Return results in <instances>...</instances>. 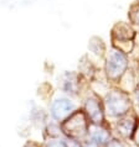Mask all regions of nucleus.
<instances>
[{
    "instance_id": "f257e3e1",
    "label": "nucleus",
    "mask_w": 139,
    "mask_h": 147,
    "mask_svg": "<svg viewBox=\"0 0 139 147\" xmlns=\"http://www.w3.org/2000/svg\"><path fill=\"white\" fill-rule=\"evenodd\" d=\"M60 126L61 132L66 135V137L81 141L89 135V121L82 110H76Z\"/></svg>"
},
{
    "instance_id": "f03ea898",
    "label": "nucleus",
    "mask_w": 139,
    "mask_h": 147,
    "mask_svg": "<svg viewBox=\"0 0 139 147\" xmlns=\"http://www.w3.org/2000/svg\"><path fill=\"white\" fill-rule=\"evenodd\" d=\"M132 103H130L129 95L122 90H111L104 99L106 111L111 117H121L125 116L129 113Z\"/></svg>"
},
{
    "instance_id": "7ed1b4c3",
    "label": "nucleus",
    "mask_w": 139,
    "mask_h": 147,
    "mask_svg": "<svg viewBox=\"0 0 139 147\" xmlns=\"http://www.w3.org/2000/svg\"><path fill=\"white\" fill-rule=\"evenodd\" d=\"M127 67H128V61H127L125 55L118 50H114L107 59L106 72L109 79L116 82L124 74Z\"/></svg>"
},
{
    "instance_id": "20e7f679",
    "label": "nucleus",
    "mask_w": 139,
    "mask_h": 147,
    "mask_svg": "<svg viewBox=\"0 0 139 147\" xmlns=\"http://www.w3.org/2000/svg\"><path fill=\"white\" fill-rule=\"evenodd\" d=\"M83 111L87 116L88 121H91L93 126L104 125V109L101 100L97 96H89L84 101Z\"/></svg>"
},
{
    "instance_id": "39448f33",
    "label": "nucleus",
    "mask_w": 139,
    "mask_h": 147,
    "mask_svg": "<svg viewBox=\"0 0 139 147\" xmlns=\"http://www.w3.org/2000/svg\"><path fill=\"white\" fill-rule=\"evenodd\" d=\"M76 111V104L66 98H59L51 105L50 113L54 120L62 124V122Z\"/></svg>"
},
{
    "instance_id": "423d86ee",
    "label": "nucleus",
    "mask_w": 139,
    "mask_h": 147,
    "mask_svg": "<svg viewBox=\"0 0 139 147\" xmlns=\"http://www.w3.org/2000/svg\"><path fill=\"white\" fill-rule=\"evenodd\" d=\"M138 121L136 120V117L125 115L123 117H121L117 122V131L125 140H133L134 132H136Z\"/></svg>"
},
{
    "instance_id": "0eeeda50",
    "label": "nucleus",
    "mask_w": 139,
    "mask_h": 147,
    "mask_svg": "<svg viewBox=\"0 0 139 147\" xmlns=\"http://www.w3.org/2000/svg\"><path fill=\"white\" fill-rule=\"evenodd\" d=\"M88 136H89V140L96 142L101 147H104L109 142V140H111V131L107 127H104V125L95 126L91 135H88Z\"/></svg>"
},
{
    "instance_id": "6e6552de",
    "label": "nucleus",
    "mask_w": 139,
    "mask_h": 147,
    "mask_svg": "<svg viewBox=\"0 0 139 147\" xmlns=\"http://www.w3.org/2000/svg\"><path fill=\"white\" fill-rule=\"evenodd\" d=\"M42 147H66V144L61 138H48Z\"/></svg>"
},
{
    "instance_id": "1a4fd4ad",
    "label": "nucleus",
    "mask_w": 139,
    "mask_h": 147,
    "mask_svg": "<svg viewBox=\"0 0 139 147\" xmlns=\"http://www.w3.org/2000/svg\"><path fill=\"white\" fill-rule=\"evenodd\" d=\"M65 144H66V147H82V142H81L80 140L71 138V137H66Z\"/></svg>"
},
{
    "instance_id": "9d476101",
    "label": "nucleus",
    "mask_w": 139,
    "mask_h": 147,
    "mask_svg": "<svg viewBox=\"0 0 139 147\" xmlns=\"http://www.w3.org/2000/svg\"><path fill=\"white\" fill-rule=\"evenodd\" d=\"M104 147H127V145L124 144L123 141L118 140V138H111L109 142Z\"/></svg>"
},
{
    "instance_id": "9b49d317",
    "label": "nucleus",
    "mask_w": 139,
    "mask_h": 147,
    "mask_svg": "<svg viewBox=\"0 0 139 147\" xmlns=\"http://www.w3.org/2000/svg\"><path fill=\"white\" fill-rule=\"evenodd\" d=\"M82 147H101V146H99V145H97L96 142H93L92 140H89V138H88L87 141L82 144Z\"/></svg>"
},
{
    "instance_id": "f8f14e48",
    "label": "nucleus",
    "mask_w": 139,
    "mask_h": 147,
    "mask_svg": "<svg viewBox=\"0 0 139 147\" xmlns=\"http://www.w3.org/2000/svg\"><path fill=\"white\" fill-rule=\"evenodd\" d=\"M133 141L139 146V122L137 125V129H136V132H134V136H133Z\"/></svg>"
},
{
    "instance_id": "ddd939ff",
    "label": "nucleus",
    "mask_w": 139,
    "mask_h": 147,
    "mask_svg": "<svg viewBox=\"0 0 139 147\" xmlns=\"http://www.w3.org/2000/svg\"><path fill=\"white\" fill-rule=\"evenodd\" d=\"M132 20L136 24H138V25H139V6H138V9H137L136 13H134V11L132 13Z\"/></svg>"
},
{
    "instance_id": "4468645a",
    "label": "nucleus",
    "mask_w": 139,
    "mask_h": 147,
    "mask_svg": "<svg viewBox=\"0 0 139 147\" xmlns=\"http://www.w3.org/2000/svg\"><path fill=\"white\" fill-rule=\"evenodd\" d=\"M22 147H42L40 144H37V142H34V141H27L25 145H24Z\"/></svg>"
},
{
    "instance_id": "2eb2a0df",
    "label": "nucleus",
    "mask_w": 139,
    "mask_h": 147,
    "mask_svg": "<svg viewBox=\"0 0 139 147\" xmlns=\"http://www.w3.org/2000/svg\"><path fill=\"white\" fill-rule=\"evenodd\" d=\"M134 95H136V100H137V103L139 104V88L137 89L136 92H134Z\"/></svg>"
}]
</instances>
